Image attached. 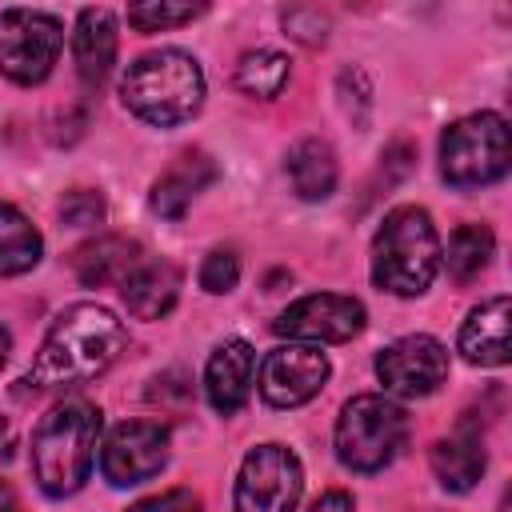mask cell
I'll return each instance as SVG.
<instances>
[{"label":"cell","mask_w":512,"mask_h":512,"mask_svg":"<svg viewBox=\"0 0 512 512\" xmlns=\"http://www.w3.org/2000/svg\"><path fill=\"white\" fill-rule=\"evenodd\" d=\"M124 344H128V332L116 320V312H108L104 304H72L48 328L24 384L60 388V384L96 380L104 368L116 364Z\"/></svg>","instance_id":"1"},{"label":"cell","mask_w":512,"mask_h":512,"mask_svg":"<svg viewBox=\"0 0 512 512\" xmlns=\"http://www.w3.org/2000/svg\"><path fill=\"white\" fill-rule=\"evenodd\" d=\"M100 440V408L88 400H64L32 432V476L48 496H72L92 468Z\"/></svg>","instance_id":"2"},{"label":"cell","mask_w":512,"mask_h":512,"mask_svg":"<svg viewBox=\"0 0 512 512\" xmlns=\"http://www.w3.org/2000/svg\"><path fill=\"white\" fill-rule=\"evenodd\" d=\"M120 100L140 120H148L156 128H172L200 112L204 72L188 52L160 48V52H148L136 64H128V72L120 80Z\"/></svg>","instance_id":"3"},{"label":"cell","mask_w":512,"mask_h":512,"mask_svg":"<svg viewBox=\"0 0 512 512\" xmlns=\"http://www.w3.org/2000/svg\"><path fill=\"white\" fill-rule=\"evenodd\" d=\"M440 236L424 208H392L372 240V280L392 296H420L436 280Z\"/></svg>","instance_id":"4"},{"label":"cell","mask_w":512,"mask_h":512,"mask_svg":"<svg viewBox=\"0 0 512 512\" xmlns=\"http://www.w3.org/2000/svg\"><path fill=\"white\" fill-rule=\"evenodd\" d=\"M408 440V412L388 396H352L336 420V456L352 472H380Z\"/></svg>","instance_id":"5"},{"label":"cell","mask_w":512,"mask_h":512,"mask_svg":"<svg viewBox=\"0 0 512 512\" xmlns=\"http://www.w3.org/2000/svg\"><path fill=\"white\" fill-rule=\"evenodd\" d=\"M508 160V124L496 112L464 116L440 136V172L452 188H484L508 172Z\"/></svg>","instance_id":"6"},{"label":"cell","mask_w":512,"mask_h":512,"mask_svg":"<svg viewBox=\"0 0 512 512\" xmlns=\"http://www.w3.org/2000/svg\"><path fill=\"white\" fill-rule=\"evenodd\" d=\"M64 44V28L52 12L4 8L0 12V72L16 84H40Z\"/></svg>","instance_id":"7"},{"label":"cell","mask_w":512,"mask_h":512,"mask_svg":"<svg viewBox=\"0 0 512 512\" xmlns=\"http://www.w3.org/2000/svg\"><path fill=\"white\" fill-rule=\"evenodd\" d=\"M300 492V460L284 444H256L236 476V512H292Z\"/></svg>","instance_id":"8"},{"label":"cell","mask_w":512,"mask_h":512,"mask_svg":"<svg viewBox=\"0 0 512 512\" xmlns=\"http://www.w3.org/2000/svg\"><path fill=\"white\" fill-rule=\"evenodd\" d=\"M364 328V304L352 296L336 292H316L296 304H288L276 320L272 332L288 340H316V344H344Z\"/></svg>","instance_id":"9"},{"label":"cell","mask_w":512,"mask_h":512,"mask_svg":"<svg viewBox=\"0 0 512 512\" xmlns=\"http://www.w3.org/2000/svg\"><path fill=\"white\" fill-rule=\"evenodd\" d=\"M168 464V432L152 420H124L108 432L100 452V472L108 484L128 488L156 476Z\"/></svg>","instance_id":"10"},{"label":"cell","mask_w":512,"mask_h":512,"mask_svg":"<svg viewBox=\"0 0 512 512\" xmlns=\"http://www.w3.org/2000/svg\"><path fill=\"white\" fill-rule=\"evenodd\" d=\"M376 376L396 396H428L448 380V348L436 336H400L376 356Z\"/></svg>","instance_id":"11"},{"label":"cell","mask_w":512,"mask_h":512,"mask_svg":"<svg viewBox=\"0 0 512 512\" xmlns=\"http://www.w3.org/2000/svg\"><path fill=\"white\" fill-rule=\"evenodd\" d=\"M328 380V356L312 344H280L260 364V396L272 408L308 404Z\"/></svg>","instance_id":"12"},{"label":"cell","mask_w":512,"mask_h":512,"mask_svg":"<svg viewBox=\"0 0 512 512\" xmlns=\"http://www.w3.org/2000/svg\"><path fill=\"white\" fill-rule=\"evenodd\" d=\"M252 376H256V352L248 340H224L208 368H204V392H208V404L224 416H232L248 392H252Z\"/></svg>","instance_id":"13"},{"label":"cell","mask_w":512,"mask_h":512,"mask_svg":"<svg viewBox=\"0 0 512 512\" xmlns=\"http://www.w3.org/2000/svg\"><path fill=\"white\" fill-rule=\"evenodd\" d=\"M140 264H144L140 244L128 240V236H96V240H88L72 252V272L88 288L124 284Z\"/></svg>","instance_id":"14"},{"label":"cell","mask_w":512,"mask_h":512,"mask_svg":"<svg viewBox=\"0 0 512 512\" xmlns=\"http://www.w3.org/2000/svg\"><path fill=\"white\" fill-rule=\"evenodd\" d=\"M460 352L472 364L484 368H500L508 364L512 348H508V296H492L484 304H476L460 328Z\"/></svg>","instance_id":"15"},{"label":"cell","mask_w":512,"mask_h":512,"mask_svg":"<svg viewBox=\"0 0 512 512\" xmlns=\"http://www.w3.org/2000/svg\"><path fill=\"white\" fill-rule=\"evenodd\" d=\"M72 60L84 84H104L116 64V20L108 8H84L72 32Z\"/></svg>","instance_id":"16"},{"label":"cell","mask_w":512,"mask_h":512,"mask_svg":"<svg viewBox=\"0 0 512 512\" xmlns=\"http://www.w3.org/2000/svg\"><path fill=\"white\" fill-rule=\"evenodd\" d=\"M432 472L448 492H468L484 476V444L476 420H460L456 436L432 444Z\"/></svg>","instance_id":"17"},{"label":"cell","mask_w":512,"mask_h":512,"mask_svg":"<svg viewBox=\"0 0 512 512\" xmlns=\"http://www.w3.org/2000/svg\"><path fill=\"white\" fill-rule=\"evenodd\" d=\"M216 176V164L204 152H184L172 160V168L152 184V208L168 220H180L196 192H204Z\"/></svg>","instance_id":"18"},{"label":"cell","mask_w":512,"mask_h":512,"mask_svg":"<svg viewBox=\"0 0 512 512\" xmlns=\"http://www.w3.org/2000/svg\"><path fill=\"white\" fill-rule=\"evenodd\" d=\"M124 304L136 320H160L180 296V272L168 260H144L124 284Z\"/></svg>","instance_id":"19"},{"label":"cell","mask_w":512,"mask_h":512,"mask_svg":"<svg viewBox=\"0 0 512 512\" xmlns=\"http://www.w3.org/2000/svg\"><path fill=\"white\" fill-rule=\"evenodd\" d=\"M336 176H340V168H336V156H332V148L324 140L308 136V140L292 144L288 180H292L300 200H328L332 188H336Z\"/></svg>","instance_id":"20"},{"label":"cell","mask_w":512,"mask_h":512,"mask_svg":"<svg viewBox=\"0 0 512 512\" xmlns=\"http://www.w3.org/2000/svg\"><path fill=\"white\" fill-rule=\"evenodd\" d=\"M44 240L28 224V216L12 204H0V276H20L40 264Z\"/></svg>","instance_id":"21"},{"label":"cell","mask_w":512,"mask_h":512,"mask_svg":"<svg viewBox=\"0 0 512 512\" xmlns=\"http://www.w3.org/2000/svg\"><path fill=\"white\" fill-rule=\"evenodd\" d=\"M492 248H496V240H492V232H488L484 224H460V228L448 236V252H444L448 276H452L456 284H472V280L488 268Z\"/></svg>","instance_id":"22"},{"label":"cell","mask_w":512,"mask_h":512,"mask_svg":"<svg viewBox=\"0 0 512 512\" xmlns=\"http://www.w3.org/2000/svg\"><path fill=\"white\" fill-rule=\"evenodd\" d=\"M284 84H288V56L268 52V48L240 56V64H236V88L240 92L272 100V96H280Z\"/></svg>","instance_id":"23"},{"label":"cell","mask_w":512,"mask_h":512,"mask_svg":"<svg viewBox=\"0 0 512 512\" xmlns=\"http://www.w3.org/2000/svg\"><path fill=\"white\" fill-rule=\"evenodd\" d=\"M204 8L200 4H132L128 8V24L140 32H160V28H180L188 20H196Z\"/></svg>","instance_id":"24"},{"label":"cell","mask_w":512,"mask_h":512,"mask_svg":"<svg viewBox=\"0 0 512 512\" xmlns=\"http://www.w3.org/2000/svg\"><path fill=\"white\" fill-rule=\"evenodd\" d=\"M60 220L68 228H92L104 220V196L92 192V188H76L60 200Z\"/></svg>","instance_id":"25"},{"label":"cell","mask_w":512,"mask_h":512,"mask_svg":"<svg viewBox=\"0 0 512 512\" xmlns=\"http://www.w3.org/2000/svg\"><path fill=\"white\" fill-rule=\"evenodd\" d=\"M236 280H240V260H236V252L216 248V252L204 256V264H200V288H204V292H216V296H220V292H232Z\"/></svg>","instance_id":"26"},{"label":"cell","mask_w":512,"mask_h":512,"mask_svg":"<svg viewBox=\"0 0 512 512\" xmlns=\"http://www.w3.org/2000/svg\"><path fill=\"white\" fill-rule=\"evenodd\" d=\"M128 512H200V496L192 488H168L160 496H148V500L132 504Z\"/></svg>","instance_id":"27"},{"label":"cell","mask_w":512,"mask_h":512,"mask_svg":"<svg viewBox=\"0 0 512 512\" xmlns=\"http://www.w3.org/2000/svg\"><path fill=\"white\" fill-rule=\"evenodd\" d=\"M284 28H288L296 40H304V44H320V40L328 36V16H320V12H312V8H296V12L284 16Z\"/></svg>","instance_id":"28"},{"label":"cell","mask_w":512,"mask_h":512,"mask_svg":"<svg viewBox=\"0 0 512 512\" xmlns=\"http://www.w3.org/2000/svg\"><path fill=\"white\" fill-rule=\"evenodd\" d=\"M188 392H192V388H188V376H184V372H164V376L152 380L148 400H160V404H164V400H176V404H184Z\"/></svg>","instance_id":"29"},{"label":"cell","mask_w":512,"mask_h":512,"mask_svg":"<svg viewBox=\"0 0 512 512\" xmlns=\"http://www.w3.org/2000/svg\"><path fill=\"white\" fill-rule=\"evenodd\" d=\"M412 160H416V152H412V144L408 140H396L388 152H384V180L392 184V180H400V176H408V168H412Z\"/></svg>","instance_id":"30"},{"label":"cell","mask_w":512,"mask_h":512,"mask_svg":"<svg viewBox=\"0 0 512 512\" xmlns=\"http://www.w3.org/2000/svg\"><path fill=\"white\" fill-rule=\"evenodd\" d=\"M308 512H352V496L340 492V488H332V492H324Z\"/></svg>","instance_id":"31"},{"label":"cell","mask_w":512,"mask_h":512,"mask_svg":"<svg viewBox=\"0 0 512 512\" xmlns=\"http://www.w3.org/2000/svg\"><path fill=\"white\" fill-rule=\"evenodd\" d=\"M0 512H20V500H16L12 484H4V480H0Z\"/></svg>","instance_id":"32"},{"label":"cell","mask_w":512,"mask_h":512,"mask_svg":"<svg viewBox=\"0 0 512 512\" xmlns=\"http://www.w3.org/2000/svg\"><path fill=\"white\" fill-rule=\"evenodd\" d=\"M8 348H12V340H8V332L0 328V368H4V360H8Z\"/></svg>","instance_id":"33"}]
</instances>
